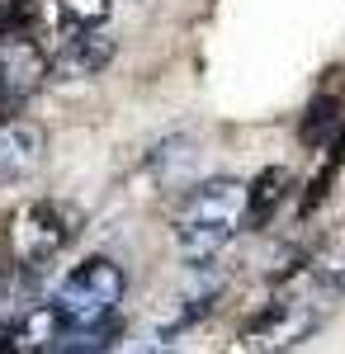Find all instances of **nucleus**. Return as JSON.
Returning a JSON list of instances; mask_svg holds the SVG:
<instances>
[{
  "mask_svg": "<svg viewBox=\"0 0 345 354\" xmlns=\"http://www.w3.org/2000/svg\"><path fill=\"white\" fill-rule=\"evenodd\" d=\"M241 208H246V185L232 175H213L204 185H194L185 208L175 213V245L185 255V265H204L222 245L237 236Z\"/></svg>",
  "mask_w": 345,
  "mask_h": 354,
  "instance_id": "1",
  "label": "nucleus"
},
{
  "mask_svg": "<svg viewBox=\"0 0 345 354\" xmlns=\"http://www.w3.org/2000/svg\"><path fill=\"white\" fill-rule=\"evenodd\" d=\"M123 293H128V274L109 255H90L57 283L53 312L62 322V330H100L123 307Z\"/></svg>",
  "mask_w": 345,
  "mask_h": 354,
  "instance_id": "2",
  "label": "nucleus"
},
{
  "mask_svg": "<svg viewBox=\"0 0 345 354\" xmlns=\"http://www.w3.org/2000/svg\"><path fill=\"white\" fill-rule=\"evenodd\" d=\"M80 218L76 208H67L62 198H33L15 213V227H10V250H15V265L19 270H43L53 265L67 245L76 241Z\"/></svg>",
  "mask_w": 345,
  "mask_h": 354,
  "instance_id": "3",
  "label": "nucleus"
},
{
  "mask_svg": "<svg viewBox=\"0 0 345 354\" xmlns=\"http://www.w3.org/2000/svg\"><path fill=\"white\" fill-rule=\"evenodd\" d=\"M114 57H118V43L105 28H76V33L57 38L53 57H48V71L57 81H95L100 71H109Z\"/></svg>",
  "mask_w": 345,
  "mask_h": 354,
  "instance_id": "4",
  "label": "nucleus"
},
{
  "mask_svg": "<svg viewBox=\"0 0 345 354\" xmlns=\"http://www.w3.org/2000/svg\"><path fill=\"white\" fill-rule=\"evenodd\" d=\"M321 322V307L312 298H284V302H274L265 317L251 326V354H284L293 350L308 330Z\"/></svg>",
  "mask_w": 345,
  "mask_h": 354,
  "instance_id": "5",
  "label": "nucleus"
},
{
  "mask_svg": "<svg viewBox=\"0 0 345 354\" xmlns=\"http://www.w3.org/2000/svg\"><path fill=\"white\" fill-rule=\"evenodd\" d=\"M43 151H48V137H43L38 123H28V118H5V123H0V185L28 180V175L43 165Z\"/></svg>",
  "mask_w": 345,
  "mask_h": 354,
  "instance_id": "6",
  "label": "nucleus"
},
{
  "mask_svg": "<svg viewBox=\"0 0 345 354\" xmlns=\"http://www.w3.org/2000/svg\"><path fill=\"white\" fill-rule=\"evenodd\" d=\"M289 170L284 165H265L251 185H246V208H241V222H251V227H260L279 213V203L289 198Z\"/></svg>",
  "mask_w": 345,
  "mask_h": 354,
  "instance_id": "7",
  "label": "nucleus"
},
{
  "mask_svg": "<svg viewBox=\"0 0 345 354\" xmlns=\"http://www.w3.org/2000/svg\"><path fill=\"white\" fill-rule=\"evenodd\" d=\"M194 156H199V142L189 133H170L161 137L157 147H152V156H147V165H152V175H157L161 185H180L189 175V165H194Z\"/></svg>",
  "mask_w": 345,
  "mask_h": 354,
  "instance_id": "8",
  "label": "nucleus"
},
{
  "mask_svg": "<svg viewBox=\"0 0 345 354\" xmlns=\"http://www.w3.org/2000/svg\"><path fill=\"white\" fill-rule=\"evenodd\" d=\"M345 104L336 100V95H317L312 104H308V113H303V123H298V137H303V147H326L331 142V133L341 128L345 118Z\"/></svg>",
  "mask_w": 345,
  "mask_h": 354,
  "instance_id": "9",
  "label": "nucleus"
},
{
  "mask_svg": "<svg viewBox=\"0 0 345 354\" xmlns=\"http://www.w3.org/2000/svg\"><path fill=\"white\" fill-rule=\"evenodd\" d=\"M114 0H57V24L62 33H76V28H105Z\"/></svg>",
  "mask_w": 345,
  "mask_h": 354,
  "instance_id": "10",
  "label": "nucleus"
},
{
  "mask_svg": "<svg viewBox=\"0 0 345 354\" xmlns=\"http://www.w3.org/2000/svg\"><path fill=\"white\" fill-rule=\"evenodd\" d=\"M38 354H109V330H62L48 350Z\"/></svg>",
  "mask_w": 345,
  "mask_h": 354,
  "instance_id": "11",
  "label": "nucleus"
},
{
  "mask_svg": "<svg viewBox=\"0 0 345 354\" xmlns=\"http://www.w3.org/2000/svg\"><path fill=\"white\" fill-rule=\"evenodd\" d=\"M118 5H133V10H142V5H152V0H118Z\"/></svg>",
  "mask_w": 345,
  "mask_h": 354,
  "instance_id": "12",
  "label": "nucleus"
}]
</instances>
